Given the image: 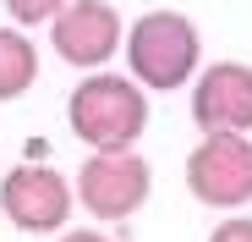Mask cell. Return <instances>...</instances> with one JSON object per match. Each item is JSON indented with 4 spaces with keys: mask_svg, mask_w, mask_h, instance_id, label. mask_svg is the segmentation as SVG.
<instances>
[{
    "mask_svg": "<svg viewBox=\"0 0 252 242\" xmlns=\"http://www.w3.org/2000/svg\"><path fill=\"white\" fill-rule=\"evenodd\" d=\"M71 193L94 220H132L154 193V165L137 149H94L82 160Z\"/></svg>",
    "mask_w": 252,
    "mask_h": 242,
    "instance_id": "obj_3",
    "label": "cell"
},
{
    "mask_svg": "<svg viewBox=\"0 0 252 242\" xmlns=\"http://www.w3.org/2000/svg\"><path fill=\"white\" fill-rule=\"evenodd\" d=\"M192 121H197V132H252V66L241 61L197 66Z\"/></svg>",
    "mask_w": 252,
    "mask_h": 242,
    "instance_id": "obj_7",
    "label": "cell"
},
{
    "mask_svg": "<svg viewBox=\"0 0 252 242\" xmlns=\"http://www.w3.org/2000/svg\"><path fill=\"white\" fill-rule=\"evenodd\" d=\"M38 83V50L22 28H0V105L22 99Z\"/></svg>",
    "mask_w": 252,
    "mask_h": 242,
    "instance_id": "obj_8",
    "label": "cell"
},
{
    "mask_svg": "<svg viewBox=\"0 0 252 242\" xmlns=\"http://www.w3.org/2000/svg\"><path fill=\"white\" fill-rule=\"evenodd\" d=\"M66 127L88 149H132L148 132V88L121 72H88L66 99Z\"/></svg>",
    "mask_w": 252,
    "mask_h": 242,
    "instance_id": "obj_2",
    "label": "cell"
},
{
    "mask_svg": "<svg viewBox=\"0 0 252 242\" xmlns=\"http://www.w3.org/2000/svg\"><path fill=\"white\" fill-rule=\"evenodd\" d=\"M50 44H55V55L66 66L99 72L121 50V11L110 0H66L50 17Z\"/></svg>",
    "mask_w": 252,
    "mask_h": 242,
    "instance_id": "obj_6",
    "label": "cell"
},
{
    "mask_svg": "<svg viewBox=\"0 0 252 242\" xmlns=\"http://www.w3.org/2000/svg\"><path fill=\"white\" fill-rule=\"evenodd\" d=\"M61 242H110V237L94 231V226H82V231H61Z\"/></svg>",
    "mask_w": 252,
    "mask_h": 242,
    "instance_id": "obj_11",
    "label": "cell"
},
{
    "mask_svg": "<svg viewBox=\"0 0 252 242\" xmlns=\"http://www.w3.org/2000/svg\"><path fill=\"white\" fill-rule=\"evenodd\" d=\"M121 44H126V77L154 94L187 88L203 66V39H197L192 17H181V11H143L121 33Z\"/></svg>",
    "mask_w": 252,
    "mask_h": 242,
    "instance_id": "obj_1",
    "label": "cell"
},
{
    "mask_svg": "<svg viewBox=\"0 0 252 242\" xmlns=\"http://www.w3.org/2000/svg\"><path fill=\"white\" fill-rule=\"evenodd\" d=\"M0 6H6V17H11L17 28H33V22H50L66 0H0Z\"/></svg>",
    "mask_w": 252,
    "mask_h": 242,
    "instance_id": "obj_9",
    "label": "cell"
},
{
    "mask_svg": "<svg viewBox=\"0 0 252 242\" xmlns=\"http://www.w3.org/2000/svg\"><path fill=\"white\" fill-rule=\"evenodd\" d=\"M71 204H77L71 176L44 165V160H22V165H11L6 176H0V215H6L17 231H28V237L66 231Z\"/></svg>",
    "mask_w": 252,
    "mask_h": 242,
    "instance_id": "obj_4",
    "label": "cell"
},
{
    "mask_svg": "<svg viewBox=\"0 0 252 242\" xmlns=\"http://www.w3.org/2000/svg\"><path fill=\"white\" fill-rule=\"evenodd\" d=\"M187 193L203 209L252 204V132H203L187 154Z\"/></svg>",
    "mask_w": 252,
    "mask_h": 242,
    "instance_id": "obj_5",
    "label": "cell"
},
{
    "mask_svg": "<svg viewBox=\"0 0 252 242\" xmlns=\"http://www.w3.org/2000/svg\"><path fill=\"white\" fill-rule=\"evenodd\" d=\"M208 242H252V215H230L208 231Z\"/></svg>",
    "mask_w": 252,
    "mask_h": 242,
    "instance_id": "obj_10",
    "label": "cell"
}]
</instances>
